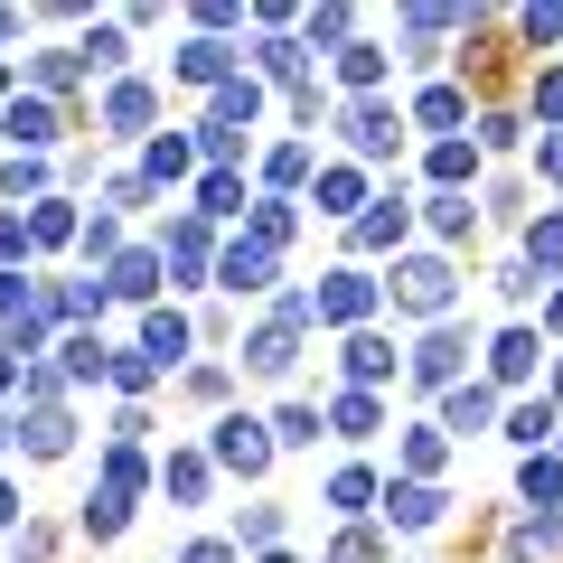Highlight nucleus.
I'll list each match as a JSON object with an SVG mask.
<instances>
[{"instance_id": "6e6d98bb", "label": "nucleus", "mask_w": 563, "mask_h": 563, "mask_svg": "<svg viewBox=\"0 0 563 563\" xmlns=\"http://www.w3.org/2000/svg\"><path fill=\"white\" fill-rule=\"evenodd\" d=\"M10 385H20V366H10V357H0V395H10Z\"/></svg>"}, {"instance_id": "c85d7f7f", "label": "nucleus", "mask_w": 563, "mask_h": 563, "mask_svg": "<svg viewBox=\"0 0 563 563\" xmlns=\"http://www.w3.org/2000/svg\"><path fill=\"white\" fill-rule=\"evenodd\" d=\"M141 479H151V470H141V451H132V442H113V451H103V488H113V498H132Z\"/></svg>"}, {"instance_id": "393cba45", "label": "nucleus", "mask_w": 563, "mask_h": 563, "mask_svg": "<svg viewBox=\"0 0 563 563\" xmlns=\"http://www.w3.org/2000/svg\"><path fill=\"white\" fill-rule=\"evenodd\" d=\"M235 207H244V179L235 169H207L198 179V217H235Z\"/></svg>"}, {"instance_id": "ea45409f", "label": "nucleus", "mask_w": 563, "mask_h": 563, "mask_svg": "<svg viewBox=\"0 0 563 563\" xmlns=\"http://www.w3.org/2000/svg\"><path fill=\"white\" fill-rule=\"evenodd\" d=\"M404 470L432 488V470H442V432H413V442H404Z\"/></svg>"}, {"instance_id": "7ed1b4c3", "label": "nucleus", "mask_w": 563, "mask_h": 563, "mask_svg": "<svg viewBox=\"0 0 563 563\" xmlns=\"http://www.w3.org/2000/svg\"><path fill=\"white\" fill-rule=\"evenodd\" d=\"M366 310H376V282L366 273H329L320 291H310V320H329V329H357Z\"/></svg>"}, {"instance_id": "423d86ee", "label": "nucleus", "mask_w": 563, "mask_h": 563, "mask_svg": "<svg viewBox=\"0 0 563 563\" xmlns=\"http://www.w3.org/2000/svg\"><path fill=\"white\" fill-rule=\"evenodd\" d=\"M395 132H404V122H395V103H376V95H366V103H347V141H357L366 161H385V151H395Z\"/></svg>"}, {"instance_id": "9d476101", "label": "nucleus", "mask_w": 563, "mask_h": 563, "mask_svg": "<svg viewBox=\"0 0 563 563\" xmlns=\"http://www.w3.org/2000/svg\"><path fill=\"white\" fill-rule=\"evenodd\" d=\"M517 488H526V507H544V517H563V461H554V451H526Z\"/></svg>"}, {"instance_id": "c9c22d12", "label": "nucleus", "mask_w": 563, "mask_h": 563, "mask_svg": "<svg viewBox=\"0 0 563 563\" xmlns=\"http://www.w3.org/2000/svg\"><path fill=\"white\" fill-rule=\"evenodd\" d=\"M301 66H310V47H291V38L263 47V76H273V85H301Z\"/></svg>"}, {"instance_id": "5fc2aeb1", "label": "nucleus", "mask_w": 563, "mask_h": 563, "mask_svg": "<svg viewBox=\"0 0 563 563\" xmlns=\"http://www.w3.org/2000/svg\"><path fill=\"white\" fill-rule=\"evenodd\" d=\"M0 526H20V498H10V479H0Z\"/></svg>"}, {"instance_id": "6e6552de", "label": "nucleus", "mask_w": 563, "mask_h": 563, "mask_svg": "<svg viewBox=\"0 0 563 563\" xmlns=\"http://www.w3.org/2000/svg\"><path fill=\"white\" fill-rule=\"evenodd\" d=\"M151 291H161V254H113L103 301H151Z\"/></svg>"}, {"instance_id": "f3484780", "label": "nucleus", "mask_w": 563, "mask_h": 563, "mask_svg": "<svg viewBox=\"0 0 563 563\" xmlns=\"http://www.w3.org/2000/svg\"><path fill=\"white\" fill-rule=\"evenodd\" d=\"M347 376H357V395H366V385H385V376H395V347L357 329V339H347Z\"/></svg>"}, {"instance_id": "412c9836", "label": "nucleus", "mask_w": 563, "mask_h": 563, "mask_svg": "<svg viewBox=\"0 0 563 563\" xmlns=\"http://www.w3.org/2000/svg\"><path fill=\"white\" fill-rule=\"evenodd\" d=\"M554 263H563V207L526 225V273H554Z\"/></svg>"}, {"instance_id": "b1692460", "label": "nucleus", "mask_w": 563, "mask_h": 563, "mask_svg": "<svg viewBox=\"0 0 563 563\" xmlns=\"http://www.w3.org/2000/svg\"><path fill=\"white\" fill-rule=\"evenodd\" d=\"M76 76H85L76 47H47V57H29V85H38V95H57V85H76Z\"/></svg>"}, {"instance_id": "8fccbe9b", "label": "nucleus", "mask_w": 563, "mask_h": 563, "mask_svg": "<svg viewBox=\"0 0 563 563\" xmlns=\"http://www.w3.org/2000/svg\"><path fill=\"white\" fill-rule=\"evenodd\" d=\"M536 113H544V122H563V66H554V76H536Z\"/></svg>"}, {"instance_id": "6ab92c4d", "label": "nucleus", "mask_w": 563, "mask_h": 563, "mask_svg": "<svg viewBox=\"0 0 563 563\" xmlns=\"http://www.w3.org/2000/svg\"><path fill=\"white\" fill-rule=\"evenodd\" d=\"M141 357H188V320L179 310H151V320H141Z\"/></svg>"}, {"instance_id": "20e7f679", "label": "nucleus", "mask_w": 563, "mask_h": 563, "mask_svg": "<svg viewBox=\"0 0 563 563\" xmlns=\"http://www.w3.org/2000/svg\"><path fill=\"white\" fill-rule=\"evenodd\" d=\"M57 132H66V122H57V103H47V95H20V103H10V122H0V141H20L29 161H38Z\"/></svg>"}, {"instance_id": "0eeeda50", "label": "nucleus", "mask_w": 563, "mask_h": 563, "mask_svg": "<svg viewBox=\"0 0 563 563\" xmlns=\"http://www.w3.org/2000/svg\"><path fill=\"white\" fill-rule=\"evenodd\" d=\"M217 282H225V291H273V254H263L254 235L225 244V254H217Z\"/></svg>"}, {"instance_id": "aec40b11", "label": "nucleus", "mask_w": 563, "mask_h": 563, "mask_svg": "<svg viewBox=\"0 0 563 563\" xmlns=\"http://www.w3.org/2000/svg\"><path fill=\"white\" fill-rule=\"evenodd\" d=\"M122 526H132V498H113V488H95V498H85V536H95V544H113Z\"/></svg>"}, {"instance_id": "13d9d810", "label": "nucleus", "mask_w": 563, "mask_h": 563, "mask_svg": "<svg viewBox=\"0 0 563 563\" xmlns=\"http://www.w3.org/2000/svg\"><path fill=\"white\" fill-rule=\"evenodd\" d=\"M10 29H20V20H10V10H0V38H10Z\"/></svg>"}, {"instance_id": "bf43d9fd", "label": "nucleus", "mask_w": 563, "mask_h": 563, "mask_svg": "<svg viewBox=\"0 0 563 563\" xmlns=\"http://www.w3.org/2000/svg\"><path fill=\"white\" fill-rule=\"evenodd\" d=\"M0 95H10V66H0Z\"/></svg>"}, {"instance_id": "3c124183", "label": "nucleus", "mask_w": 563, "mask_h": 563, "mask_svg": "<svg viewBox=\"0 0 563 563\" xmlns=\"http://www.w3.org/2000/svg\"><path fill=\"white\" fill-rule=\"evenodd\" d=\"M20 254H29V225H20V217H0V273H10Z\"/></svg>"}, {"instance_id": "a878e982", "label": "nucleus", "mask_w": 563, "mask_h": 563, "mask_svg": "<svg viewBox=\"0 0 563 563\" xmlns=\"http://www.w3.org/2000/svg\"><path fill=\"white\" fill-rule=\"evenodd\" d=\"M320 207H329V217H357V207H366V179H357V169H320Z\"/></svg>"}, {"instance_id": "4468645a", "label": "nucleus", "mask_w": 563, "mask_h": 563, "mask_svg": "<svg viewBox=\"0 0 563 563\" xmlns=\"http://www.w3.org/2000/svg\"><path fill=\"white\" fill-rule=\"evenodd\" d=\"M404 225H413V217H404V198H376L357 225H347V235H357L366 254H385V244H404Z\"/></svg>"}, {"instance_id": "bb28decb", "label": "nucleus", "mask_w": 563, "mask_h": 563, "mask_svg": "<svg viewBox=\"0 0 563 563\" xmlns=\"http://www.w3.org/2000/svg\"><path fill=\"white\" fill-rule=\"evenodd\" d=\"M161 488H169L179 507H198V498H207V461H198V451H179V461L161 470Z\"/></svg>"}, {"instance_id": "dca6fc26", "label": "nucleus", "mask_w": 563, "mask_h": 563, "mask_svg": "<svg viewBox=\"0 0 563 563\" xmlns=\"http://www.w3.org/2000/svg\"><path fill=\"white\" fill-rule=\"evenodd\" d=\"M451 432H488V422H498V395H488V385H451Z\"/></svg>"}, {"instance_id": "7c9ffc66", "label": "nucleus", "mask_w": 563, "mask_h": 563, "mask_svg": "<svg viewBox=\"0 0 563 563\" xmlns=\"http://www.w3.org/2000/svg\"><path fill=\"white\" fill-rule=\"evenodd\" d=\"M282 235H291V198H263L254 207V244H263V254H282Z\"/></svg>"}, {"instance_id": "37998d69", "label": "nucleus", "mask_w": 563, "mask_h": 563, "mask_svg": "<svg viewBox=\"0 0 563 563\" xmlns=\"http://www.w3.org/2000/svg\"><path fill=\"white\" fill-rule=\"evenodd\" d=\"M273 442H320V413H310V404H282V422H273Z\"/></svg>"}, {"instance_id": "cd10ccee", "label": "nucleus", "mask_w": 563, "mask_h": 563, "mask_svg": "<svg viewBox=\"0 0 563 563\" xmlns=\"http://www.w3.org/2000/svg\"><path fill=\"white\" fill-rule=\"evenodd\" d=\"M422 217H432V235H470V225H479V207H470L461 188H442V198L422 207Z\"/></svg>"}, {"instance_id": "a19ab883", "label": "nucleus", "mask_w": 563, "mask_h": 563, "mask_svg": "<svg viewBox=\"0 0 563 563\" xmlns=\"http://www.w3.org/2000/svg\"><path fill=\"white\" fill-rule=\"evenodd\" d=\"M329 422H339V432H376V395H339Z\"/></svg>"}, {"instance_id": "1a4fd4ad", "label": "nucleus", "mask_w": 563, "mask_h": 563, "mask_svg": "<svg viewBox=\"0 0 563 563\" xmlns=\"http://www.w3.org/2000/svg\"><path fill=\"white\" fill-rule=\"evenodd\" d=\"M461 357H470L461 329H432V339L413 347V376H422V385H451V376H461Z\"/></svg>"}, {"instance_id": "49530a36", "label": "nucleus", "mask_w": 563, "mask_h": 563, "mask_svg": "<svg viewBox=\"0 0 563 563\" xmlns=\"http://www.w3.org/2000/svg\"><path fill=\"white\" fill-rule=\"evenodd\" d=\"M235 536H244V544H273V536H282V507H244Z\"/></svg>"}, {"instance_id": "e2e57ef3", "label": "nucleus", "mask_w": 563, "mask_h": 563, "mask_svg": "<svg viewBox=\"0 0 563 563\" xmlns=\"http://www.w3.org/2000/svg\"><path fill=\"white\" fill-rule=\"evenodd\" d=\"M0 442H10V422H0Z\"/></svg>"}, {"instance_id": "f03ea898", "label": "nucleus", "mask_w": 563, "mask_h": 563, "mask_svg": "<svg viewBox=\"0 0 563 563\" xmlns=\"http://www.w3.org/2000/svg\"><path fill=\"white\" fill-rule=\"evenodd\" d=\"M207 461H217V470H244V479H263V470H273V432H263V422H244V413H225L217 442H207Z\"/></svg>"}, {"instance_id": "c756f323", "label": "nucleus", "mask_w": 563, "mask_h": 563, "mask_svg": "<svg viewBox=\"0 0 563 563\" xmlns=\"http://www.w3.org/2000/svg\"><path fill=\"white\" fill-rule=\"evenodd\" d=\"M470 169H479V151H470V141H432V179H442V188H461Z\"/></svg>"}, {"instance_id": "052dcab7", "label": "nucleus", "mask_w": 563, "mask_h": 563, "mask_svg": "<svg viewBox=\"0 0 563 563\" xmlns=\"http://www.w3.org/2000/svg\"><path fill=\"white\" fill-rule=\"evenodd\" d=\"M554 395H563V366H554Z\"/></svg>"}, {"instance_id": "de8ad7c7", "label": "nucleus", "mask_w": 563, "mask_h": 563, "mask_svg": "<svg viewBox=\"0 0 563 563\" xmlns=\"http://www.w3.org/2000/svg\"><path fill=\"white\" fill-rule=\"evenodd\" d=\"M103 376H113L122 395H141V385H151V357H141V347H132V357H113V366H103Z\"/></svg>"}, {"instance_id": "79ce46f5", "label": "nucleus", "mask_w": 563, "mask_h": 563, "mask_svg": "<svg viewBox=\"0 0 563 563\" xmlns=\"http://www.w3.org/2000/svg\"><path fill=\"white\" fill-rule=\"evenodd\" d=\"M66 235H76V217H66V207H57V198H47V207H38V217H29V244H66Z\"/></svg>"}, {"instance_id": "4d7b16f0", "label": "nucleus", "mask_w": 563, "mask_h": 563, "mask_svg": "<svg viewBox=\"0 0 563 563\" xmlns=\"http://www.w3.org/2000/svg\"><path fill=\"white\" fill-rule=\"evenodd\" d=\"M544 320H554V329H563V291H554V301H544Z\"/></svg>"}, {"instance_id": "473e14b6", "label": "nucleus", "mask_w": 563, "mask_h": 563, "mask_svg": "<svg viewBox=\"0 0 563 563\" xmlns=\"http://www.w3.org/2000/svg\"><path fill=\"white\" fill-rule=\"evenodd\" d=\"M554 544H563V517H526V526H517V544H507V554L526 563V554H554Z\"/></svg>"}, {"instance_id": "72a5a7b5", "label": "nucleus", "mask_w": 563, "mask_h": 563, "mask_svg": "<svg viewBox=\"0 0 563 563\" xmlns=\"http://www.w3.org/2000/svg\"><path fill=\"white\" fill-rule=\"evenodd\" d=\"M544 432H554V404H517V413H507V442H526V451H536Z\"/></svg>"}, {"instance_id": "09e8293b", "label": "nucleus", "mask_w": 563, "mask_h": 563, "mask_svg": "<svg viewBox=\"0 0 563 563\" xmlns=\"http://www.w3.org/2000/svg\"><path fill=\"white\" fill-rule=\"evenodd\" d=\"M329 563H376V536H366V526H347V536L329 544Z\"/></svg>"}, {"instance_id": "4c0bfd02", "label": "nucleus", "mask_w": 563, "mask_h": 563, "mask_svg": "<svg viewBox=\"0 0 563 563\" xmlns=\"http://www.w3.org/2000/svg\"><path fill=\"white\" fill-rule=\"evenodd\" d=\"M366 498H376L366 470H339V479H329V507H347V517H366Z\"/></svg>"}, {"instance_id": "f8f14e48", "label": "nucleus", "mask_w": 563, "mask_h": 563, "mask_svg": "<svg viewBox=\"0 0 563 563\" xmlns=\"http://www.w3.org/2000/svg\"><path fill=\"white\" fill-rule=\"evenodd\" d=\"M536 357H544V339H536V329H507V339L488 347V366H498V385H526V376H536Z\"/></svg>"}, {"instance_id": "c03bdc74", "label": "nucleus", "mask_w": 563, "mask_h": 563, "mask_svg": "<svg viewBox=\"0 0 563 563\" xmlns=\"http://www.w3.org/2000/svg\"><path fill=\"white\" fill-rule=\"evenodd\" d=\"M301 29H310V47H347V10H310Z\"/></svg>"}, {"instance_id": "4be33fe9", "label": "nucleus", "mask_w": 563, "mask_h": 563, "mask_svg": "<svg viewBox=\"0 0 563 563\" xmlns=\"http://www.w3.org/2000/svg\"><path fill=\"white\" fill-rule=\"evenodd\" d=\"M225 66H235V47H217V38L179 47V76H188V85H225Z\"/></svg>"}, {"instance_id": "603ef678", "label": "nucleus", "mask_w": 563, "mask_h": 563, "mask_svg": "<svg viewBox=\"0 0 563 563\" xmlns=\"http://www.w3.org/2000/svg\"><path fill=\"white\" fill-rule=\"evenodd\" d=\"M526 38H536V47H554V38H563V10H526Z\"/></svg>"}, {"instance_id": "5701e85b", "label": "nucleus", "mask_w": 563, "mask_h": 563, "mask_svg": "<svg viewBox=\"0 0 563 563\" xmlns=\"http://www.w3.org/2000/svg\"><path fill=\"white\" fill-rule=\"evenodd\" d=\"M103 122H113V132H141V122H151V85H113V95H103Z\"/></svg>"}, {"instance_id": "a18cd8bd", "label": "nucleus", "mask_w": 563, "mask_h": 563, "mask_svg": "<svg viewBox=\"0 0 563 563\" xmlns=\"http://www.w3.org/2000/svg\"><path fill=\"white\" fill-rule=\"evenodd\" d=\"M76 57H85V66H122V29H113V20H103V29H95V38H85V47H76Z\"/></svg>"}, {"instance_id": "f704fd0d", "label": "nucleus", "mask_w": 563, "mask_h": 563, "mask_svg": "<svg viewBox=\"0 0 563 563\" xmlns=\"http://www.w3.org/2000/svg\"><path fill=\"white\" fill-rule=\"evenodd\" d=\"M141 169H151V179H188V141H179V132H161V141H151V161H141Z\"/></svg>"}, {"instance_id": "864d4df0", "label": "nucleus", "mask_w": 563, "mask_h": 563, "mask_svg": "<svg viewBox=\"0 0 563 563\" xmlns=\"http://www.w3.org/2000/svg\"><path fill=\"white\" fill-rule=\"evenodd\" d=\"M544 179L563 188V132H544Z\"/></svg>"}, {"instance_id": "f257e3e1", "label": "nucleus", "mask_w": 563, "mask_h": 563, "mask_svg": "<svg viewBox=\"0 0 563 563\" xmlns=\"http://www.w3.org/2000/svg\"><path fill=\"white\" fill-rule=\"evenodd\" d=\"M395 301L413 310V320H442V310H451V263H442V254L395 263Z\"/></svg>"}, {"instance_id": "58836bf2", "label": "nucleus", "mask_w": 563, "mask_h": 563, "mask_svg": "<svg viewBox=\"0 0 563 563\" xmlns=\"http://www.w3.org/2000/svg\"><path fill=\"white\" fill-rule=\"evenodd\" d=\"M263 179H273V188H291V179H310V151H301V141H282L273 161H263Z\"/></svg>"}, {"instance_id": "a211bd4d", "label": "nucleus", "mask_w": 563, "mask_h": 563, "mask_svg": "<svg viewBox=\"0 0 563 563\" xmlns=\"http://www.w3.org/2000/svg\"><path fill=\"white\" fill-rule=\"evenodd\" d=\"M254 113H263V85H254V76H244V85L225 76V85H217V113H207V122H217V132H235V122H254Z\"/></svg>"}, {"instance_id": "9b49d317", "label": "nucleus", "mask_w": 563, "mask_h": 563, "mask_svg": "<svg viewBox=\"0 0 563 563\" xmlns=\"http://www.w3.org/2000/svg\"><path fill=\"white\" fill-rule=\"evenodd\" d=\"M413 122H422V132H461V122H470V95H461V85H422V103H413Z\"/></svg>"}, {"instance_id": "ddd939ff", "label": "nucleus", "mask_w": 563, "mask_h": 563, "mask_svg": "<svg viewBox=\"0 0 563 563\" xmlns=\"http://www.w3.org/2000/svg\"><path fill=\"white\" fill-rule=\"evenodd\" d=\"M339 85H347V95L366 103V95H376V85H385V47H366V38H347V47H339Z\"/></svg>"}, {"instance_id": "e433bc0d", "label": "nucleus", "mask_w": 563, "mask_h": 563, "mask_svg": "<svg viewBox=\"0 0 563 563\" xmlns=\"http://www.w3.org/2000/svg\"><path fill=\"white\" fill-rule=\"evenodd\" d=\"M57 357H66V376H103V366H113V347H103V339H66Z\"/></svg>"}, {"instance_id": "2f4dec72", "label": "nucleus", "mask_w": 563, "mask_h": 563, "mask_svg": "<svg viewBox=\"0 0 563 563\" xmlns=\"http://www.w3.org/2000/svg\"><path fill=\"white\" fill-rule=\"evenodd\" d=\"M169 263H188V273L207 263V217H179V225H169Z\"/></svg>"}, {"instance_id": "39448f33", "label": "nucleus", "mask_w": 563, "mask_h": 563, "mask_svg": "<svg viewBox=\"0 0 563 563\" xmlns=\"http://www.w3.org/2000/svg\"><path fill=\"white\" fill-rule=\"evenodd\" d=\"M442 488H422V479H395V488H385V517H395L404 526V536H422V526H442Z\"/></svg>"}, {"instance_id": "680f3d73", "label": "nucleus", "mask_w": 563, "mask_h": 563, "mask_svg": "<svg viewBox=\"0 0 563 563\" xmlns=\"http://www.w3.org/2000/svg\"><path fill=\"white\" fill-rule=\"evenodd\" d=\"M263 563H291V554H263Z\"/></svg>"}, {"instance_id": "2eb2a0df", "label": "nucleus", "mask_w": 563, "mask_h": 563, "mask_svg": "<svg viewBox=\"0 0 563 563\" xmlns=\"http://www.w3.org/2000/svg\"><path fill=\"white\" fill-rule=\"evenodd\" d=\"M20 442H29V461H57V451H66V442H76V422H66V413H57V404H38V413H29V422H20Z\"/></svg>"}]
</instances>
